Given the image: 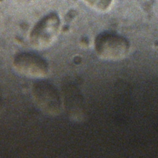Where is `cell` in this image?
Returning <instances> with one entry per match:
<instances>
[{"label":"cell","mask_w":158,"mask_h":158,"mask_svg":"<svg viewBox=\"0 0 158 158\" xmlns=\"http://www.w3.org/2000/svg\"><path fill=\"white\" fill-rule=\"evenodd\" d=\"M2 99L0 94V114L2 112Z\"/></svg>","instance_id":"7"},{"label":"cell","mask_w":158,"mask_h":158,"mask_svg":"<svg viewBox=\"0 0 158 158\" xmlns=\"http://www.w3.org/2000/svg\"><path fill=\"white\" fill-rule=\"evenodd\" d=\"M64 105L70 118L82 120L85 114L83 98L79 88L72 83H66L62 89Z\"/></svg>","instance_id":"5"},{"label":"cell","mask_w":158,"mask_h":158,"mask_svg":"<svg viewBox=\"0 0 158 158\" xmlns=\"http://www.w3.org/2000/svg\"><path fill=\"white\" fill-rule=\"evenodd\" d=\"M95 49L99 56L114 59L124 55L128 49V43L123 38L110 33H102L95 40Z\"/></svg>","instance_id":"4"},{"label":"cell","mask_w":158,"mask_h":158,"mask_svg":"<svg viewBox=\"0 0 158 158\" xmlns=\"http://www.w3.org/2000/svg\"><path fill=\"white\" fill-rule=\"evenodd\" d=\"M93 7L99 9L106 10L111 4L112 0H85Z\"/></svg>","instance_id":"6"},{"label":"cell","mask_w":158,"mask_h":158,"mask_svg":"<svg viewBox=\"0 0 158 158\" xmlns=\"http://www.w3.org/2000/svg\"><path fill=\"white\" fill-rule=\"evenodd\" d=\"M32 95L38 107L44 113L56 115L62 107L60 94L54 85L46 81H37L33 85Z\"/></svg>","instance_id":"1"},{"label":"cell","mask_w":158,"mask_h":158,"mask_svg":"<svg viewBox=\"0 0 158 158\" xmlns=\"http://www.w3.org/2000/svg\"><path fill=\"white\" fill-rule=\"evenodd\" d=\"M60 19L57 14L51 13L40 20L33 27L30 35L31 43L37 48L49 45L58 33Z\"/></svg>","instance_id":"2"},{"label":"cell","mask_w":158,"mask_h":158,"mask_svg":"<svg viewBox=\"0 0 158 158\" xmlns=\"http://www.w3.org/2000/svg\"><path fill=\"white\" fill-rule=\"evenodd\" d=\"M13 64L20 73L31 77H43L47 75L49 70L48 62L41 56L31 52L17 54Z\"/></svg>","instance_id":"3"}]
</instances>
